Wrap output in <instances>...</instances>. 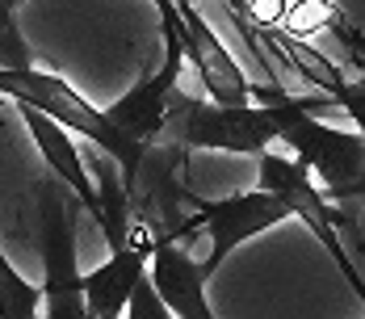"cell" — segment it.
I'll list each match as a JSON object with an SVG mask.
<instances>
[{
  "instance_id": "1",
  "label": "cell",
  "mask_w": 365,
  "mask_h": 319,
  "mask_svg": "<svg viewBox=\"0 0 365 319\" xmlns=\"http://www.w3.org/2000/svg\"><path fill=\"white\" fill-rule=\"evenodd\" d=\"M331 106L328 97H277L273 131L294 151V160L319 181L328 198H361L365 185V139L361 131H336L315 118Z\"/></svg>"
},
{
  "instance_id": "2",
  "label": "cell",
  "mask_w": 365,
  "mask_h": 319,
  "mask_svg": "<svg viewBox=\"0 0 365 319\" xmlns=\"http://www.w3.org/2000/svg\"><path fill=\"white\" fill-rule=\"evenodd\" d=\"M256 185L264 189V193H273L290 218H302L307 223V231L324 244L331 260H336V269L344 273V282L353 285V294L361 298L365 285H361V273H357V265H353V256L344 248V240H340V231H349L353 236V248L361 244V227H357V218H349V214H340L331 206V198L319 189V181L311 177L298 160H286V156H273V151H260L256 156Z\"/></svg>"
},
{
  "instance_id": "3",
  "label": "cell",
  "mask_w": 365,
  "mask_h": 319,
  "mask_svg": "<svg viewBox=\"0 0 365 319\" xmlns=\"http://www.w3.org/2000/svg\"><path fill=\"white\" fill-rule=\"evenodd\" d=\"M160 139H173L181 147L202 151H235V156H260L277 139L273 131V101H244V106H219V101H197L181 93V84L168 93L164 109V131Z\"/></svg>"
},
{
  "instance_id": "4",
  "label": "cell",
  "mask_w": 365,
  "mask_h": 319,
  "mask_svg": "<svg viewBox=\"0 0 365 319\" xmlns=\"http://www.w3.org/2000/svg\"><path fill=\"white\" fill-rule=\"evenodd\" d=\"M185 206H189L185 223L177 227V231H168V236L189 240L197 227L210 231V256L197 260V269H202L206 282L215 278V269H219L240 244H248V240H256L260 231H269V227H277V223L290 218L286 206H282L273 193H264V189L231 193V198H197V193L189 189V193H185Z\"/></svg>"
},
{
  "instance_id": "5",
  "label": "cell",
  "mask_w": 365,
  "mask_h": 319,
  "mask_svg": "<svg viewBox=\"0 0 365 319\" xmlns=\"http://www.w3.org/2000/svg\"><path fill=\"white\" fill-rule=\"evenodd\" d=\"M38 236H42V307L38 319H93L80 294L76 218L55 181L38 185Z\"/></svg>"
},
{
  "instance_id": "6",
  "label": "cell",
  "mask_w": 365,
  "mask_h": 319,
  "mask_svg": "<svg viewBox=\"0 0 365 319\" xmlns=\"http://www.w3.org/2000/svg\"><path fill=\"white\" fill-rule=\"evenodd\" d=\"M173 9H177V17H173L168 26L177 30V42H181L185 59L197 68V80L206 84L210 101H219V106H244V101H252L256 84H248V76H244L240 64L231 59V51H227L219 42V34L202 21L197 4H193V0H173Z\"/></svg>"
},
{
  "instance_id": "7",
  "label": "cell",
  "mask_w": 365,
  "mask_h": 319,
  "mask_svg": "<svg viewBox=\"0 0 365 319\" xmlns=\"http://www.w3.org/2000/svg\"><path fill=\"white\" fill-rule=\"evenodd\" d=\"M164 42H168L164 64L151 71V76H143L130 93H122V97L106 109V118L118 126V135L130 139L135 147H147V143L160 139V131H164V109H168V93L181 84L185 51H181V42H177V30H173L168 21H164Z\"/></svg>"
},
{
  "instance_id": "8",
  "label": "cell",
  "mask_w": 365,
  "mask_h": 319,
  "mask_svg": "<svg viewBox=\"0 0 365 319\" xmlns=\"http://www.w3.org/2000/svg\"><path fill=\"white\" fill-rule=\"evenodd\" d=\"M147 278H151V290L160 294V303L173 311V319H215L210 298H206V278L181 236H168V231L151 236Z\"/></svg>"
},
{
  "instance_id": "9",
  "label": "cell",
  "mask_w": 365,
  "mask_h": 319,
  "mask_svg": "<svg viewBox=\"0 0 365 319\" xmlns=\"http://www.w3.org/2000/svg\"><path fill=\"white\" fill-rule=\"evenodd\" d=\"M147 248H151V231L143 223H130V244L110 252V260L97 265L93 273H80V294L93 319H122L130 285L147 269Z\"/></svg>"
},
{
  "instance_id": "10",
  "label": "cell",
  "mask_w": 365,
  "mask_h": 319,
  "mask_svg": "<svg viewBox=\"0 0 365 319\" xmlns=\"http://www.w3.org/2000/svg\"><path fill=\"white\" fill-rule=\"evenodd\" d=\"M13 106H17V113H21V122H26L30 139L38 143V151H42V160H46L51 177L63 181V185L76 193V202L97 218V189H93V177H88V168H84V160H80V151H76L72 131H63L51 113L26 106V101H13Z\"/></svg>"
},
{
  "instance_id": "11",
  "label": "cell",
  "mask_w": 365,
  "mask_h": 319,
  "mask_svg": "<svg viewBox=\"0 0 365 319\" xmlns=\"http://www.w3.org/2000/svg\"><path fill=\"white\" fill-rule=\"evenodd\" d=\"M42 307V290L30 285L0 252V319H38Z\"/></svg>"
},
{
  "instance_id": "12",
  "label": "cell",
  "mask_w": 365,
  "mask_h": 319,
  "mask_svg": "<svg viewBox=\"0 0 365 319\" xmlns=\"http://www.w3.org/2000/svg\"><path fill=\"white\" fill-rule=\"evenodd\" d=\"M17 9H21V0H0V68H13V71L34 68L30 46L17 30Z\"/></svg>"
},
{
  "instance_id": "13",
  "label": "cell",
  "mask_w": 365,
  "mask_h": 319,
  "mask_svg": "<svg viewBox=\"0 0 365 319\" xmlns=\"http://www.w3.org/2000/svg\"><path fill=\"white\" fill-rule=\"evenodd\" d=\"M122 319H173V311L160 303V294L151 290V278H147V269L135 278V285H130V298H126V311H122Z\"/></svg>"
}]
</instances>
